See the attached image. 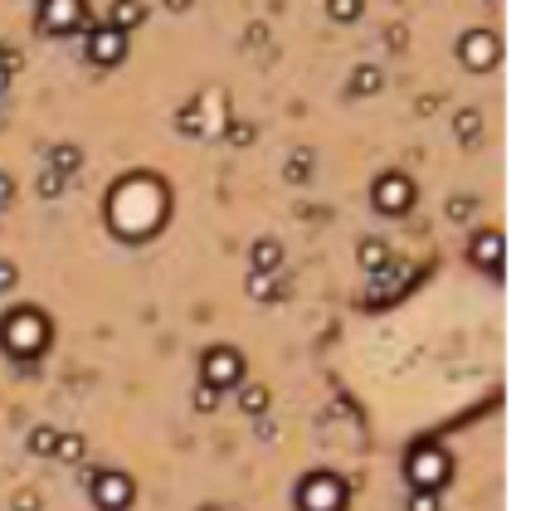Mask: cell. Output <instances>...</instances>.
Instances as JSON below:
<instances>
[{"instance_id":"obj_1","label":"cell","mask_w":555,"mask_h":511,"mask_svg":"<svg viewBox=\"0 0 555 511\" xmlns=\"http://www.w3.org/2000/svg\"><path fill=\"white\" fill-rule=\"evenodd\" d=\"M171 215V190L147 176V171H137V176H127V181L112 185L108 195V229L117 239H151L161 224Z\"/></svg>"},{"instance_id":"obj_2","label":"cell","mask_w":555,"mask_h":511,"mask_svg":"<svg viewBox=\"0 0 555 511\" xmlns=\"http://www.w3.org/2000/svg\"><path fill=\"white\" fill-rule=\"evenodd\" d=\"M49 336H54V327H49V317L39 312V307H15V312H5L0 317V346L10 351V356H39L44 346H49Z\"/></svg>"},{"instance_id":"obj_3","label":"cell","mask_w":555,"mask_h":511,"mask_svg":"<svg viewBox=\"0 0 555 511\" xmlns=\"http://www.w3.org/2000/svg\"><path fill=\"white\" fill-rule=\"evenodd\" d=\"M405 477L414 492H444V482L453 477V458L439 443H414L405 458Z\"/></svg>"},{"instance_id":"obj_4","label":"cell","mask_w":555,"mask_h":511,"mask_svg":"<svg viewBox=\"0 0 555 511\" xmlns=\"http://www.w3.org/2000/svg\"><path fill=\"white\" fill-rule=\"evenodd\" d=\"M351 487L336 473H307L297 482V511H346Z\"/></svg>"},{"instance_id":"obj_5","label":"cell","mask_w":555,"mask_h":511,"mask_svg":"<svg viewBox=\"0 0 555 511\" xmlns=\"http://www.w3.org/2000/svg\"><path fill=\"white\" fill-rule=\"evenodd\" d=\"M239 380H244V356H239L234 346H210V351L200 356V385L229 390V385H239Z\"/></svg>"},{"instance_id":"obj_6","label":"cell","mask_w":555,"mask_h":511,"mask_svg":"<svg viewBox=\"0 0 555 511\" xmlns=\"http://www.w3.org/2000/svg\"><path fill=\"white\" fill-rule=\"evenodd\" d=\"M370 205H375L380 215H409V205H414V181H409L405 171H385L380 181L370 185Z\"/></svg>"},{"instance_id":"obj_7","label":"cell","mask_w":555,"mask_h":511,"mask_svg":"<svg viewBox=\"0 0 555 511\" xmlns=\"http://www.w3.org/2000/svg\"><path fill=\"white\" fill-rule=\"evenodd\" d=\"M88 482H93V507L98 511H127L132 497H137V482L127 473H112V468L108 473H93Z\"/></svg>"},{"instance_id":"obj_8","label":"cell","mask_w":555,"mask_h":511,"mask_svg":"<svg viewBox=\"0 0 555 511\" xmlns=\"http://www.w3.org/2000/svg\"><path fill=\"white\" fill-rule=\"evenodd\" d=\"M497 59H502V44H497L492 30H468V35L458 39V64H463V69L487 73Z\"/></svg>"},{"instance_id":"obj_9","label":"cell","mask_w":555,"mask_h":511,"mask_svg":"<svg viewBox=\"0 0 555 511\" xmlns=\"http://www.w3.org/2000/svg\"><path fill=\"white\" fill-rule=\"evenodd\" d=\"M83 25H88L83 0H44V10H39L44 35H69V30H83Z\"/></svg>"},{"instance_id":"obj_10","label":"cell","mask_w":555,"mask_h":511,"mask_svg":"<svg viewBox=\"0 0 555 511\" xmlns=\"http://www.w3.org/2000/svg\"><path fill=\"white\" fill-rule=\"evenodd\" d=\"M88 59L93 64H103V69H112V64H122L127 59V35H117V30H93L88 35Z\"/></svg>"},{"instance_id":"obj_11","label":"cell","mask_w":555,"mask_h":511,"mask_svg":"<svg viewBox=\"0 0 555 511\" xmlns=\"http://www.w3.org/2000/svg\"><path fill=\"white\" fill-rule=\"evenodd\" d=\"M468 258H473L478 268H487V273H502V234H497V229H482V234H473Z\"/></svg>"},{"instance_id":"obj_12","label":"cell","mask_w":555,"mask_h":511,"mask_svg":"<svg viewBox=\"0 0 555 511\" xmlns=\"http://www.w3.org/2000/svg\"><path fill=\"white\" fill-rule=\"evenodd\" d=\"M142 20H147V10H142L137 0H112V10H108V30L127 35V30H137Z\"/></svg>"},{"instance_id":"obj_13","label":"cell","mask_w":555,"mask_h":511,"mask_svg":"<svg viewBox=\"0 0 555 511\" xmlns=\"http://www.w3.org/2000/svg\"><path fill=\"white\" fill-rule=\"evenodd\" d=\"M356 258H361V268H366L370 278H375L380 268H390V249H385V239H361Z\"/></svg>"},{"instance_id":"obj_14","label":"cell","mask_w":555,"mask_h":511,"mask_svg":"<svg viewBox=\"0 0 555 511\" xmlns=\"http://www.w3.org/2000/svg\"><path fill=\"white\" fill-rule=\"evenodd\" d=\"M78 166H83V151L74 142H59L49 151V171H59V176H74Z\"/></svg>"},{"instance_id":"obj_15","label":"cell","mask_w":555,"mask_h":511,"mask_svg":"<svg viewBox=\"0 0 555 511\" xmlns=\"http://www.w3.org/2000/svg\"><path fill=\"white\" fill-rule=\"evenodd\" d=\"M278 268H283V244L259 239V244H254V273H278Z\"/></svg>"},{"instance_id":"obj_16","label":"cell","mask_w":555,"mask_h":511,"mask_svg":"<svg viewBox=\"0 0 555 511\" xmlns=\"http://www.w3.org/2000/svg\"><path fill=\"white\" fill-rule=\"evenodd\" d=\"M278 292H283L278 273H254V278H249V297H259V302H273Z\"/></svg>"},{"instance_id":"obj_17","label":"cell","mask_w":555,"mask_h":511,"mask_svg":"<svg viewBox=\"0 0 555 511\" xmlns=\"http://www.w3.org/2000/svg\"><path fill=\"white\" fill-rule=\"evenodd\" d=\"M49 458H59V463H78V458H83V438H78V434H59Z\"/></svg>"},{"instance_id":"obj_18","label":"cell","mask_w":555,"mask_h":511,"mask_svg":"<svg viewBox=\"0 0 555 511\" xmlns=\"http://www.w3.org/2000/svg\"><path fill=\"white\" fill-rule=\"evenodd\" d=\"M361 10H366L361 0H327V15H332L336 25H346V20H356Z\"/></svg>"},{"instance_id":"obj_19","label":"cell","mask_w":555,"mask_h":511,"mask_svg":"<svg viewBox=\"0 0 555 511\" xmlns=\"http://www.w3.org/2000/svg\"><path fill=\"white\" fill-rule=\"evenodd\" d=\"M478 137H482V117L473 108L458 112V142H478Z\"/></svg>"},{"instance_id":"obj_20","label":"cell","mask_w":555,"mask_h":511,"mask_svg":"<svg viewBox=\"0 0 555 511\" xmlns=\"http://www.w3.org/2000/svg\"><path fill=\"white\" fill-rule=\"evenodd\" d=\"M54 438H59V429L39 424L35 434H30V453H39V458H49V453H54Z\"/></svg>"},{"instance_id":"obj_21","label":"cell","mask_w":555,"mask_h":511,"mask_svg":"<svg viewBox=\"0 0 555 511\" xmlns=\"http://www.w3.org/2000/svg\"><path fill=\"white\" fill-rule=\"evenodd\" d=\"M351 88H356V93H380V69H356L351 73Z\"/></svg>"},{"instance_id":"obj_22","label":"cell","mask_w":555,"mask_h":511,"mask_svg":"<svg viewBox=\"0 0 555 511\" xmlns=\"http://www.w3.org/2000/svg\"><path fill=\"white\" fill-rule=\"evenodd\" d=\"M244 409H249V414H263V409H268V390H263V385H244Z\"/></svg>"},{"instance_id":"obj_23","label":"cell","mask_w":555,"mask_h":511,"mask_svg":"<svg viewBox=\"0 0 555 511\" xmlns=\"http://www.w3.org/2000/svg\"><path fill=\"white\" fill-rule=\"evenodd\" d=\"M39 195H44V200H59V195H64V176H59V171H44V176H39Z\"/></svg>"},{"instance_id":"obj_24","label":"cell","mask_w":555,"mask_h":511,"mask_svg":"<svg viewBox=\"0 0 555 511\" xmlns=\"http://www.w3.org/2000/svg\"><path fill=\"white\" fill-rule=\"evenodd\" d=\"M405 511H444V502H439V492H414Z\"/></svg>"},{"instance_id":"obj_25","label":"cell","mask_w":555,"mask_h":511,"mask_svg":"<svg viewBox=\"0 0 555 511\" xmlns=\"http://www.w3.org/2000/svg\"><path fill=\"white\" fill-rule=\"evenodd\" d=\"M15 283H20V268H15L10 258H0V292H10Z\"/></svg>"},{"instance_id":"obj_26","label":"cell","mask_w":555,"mask_h":511,"mask_svg":"<svg viewBox=\"0 0 555 511\" xmlns=\"http://www.w3.org/2000/svg\"><path fill=\"white\" fill-rule=\"evenodd\" d=\"M229 142L249 146V142H254V127H249V122H229Z\"/></svg>"},{"instance_id":"obj_27","label":"cell","mask_w":555,"mask_h":511,"mask_svg":"<svg viewBox=\"0 0 555 511\" xmlns=\"http://www.w3.org/2000/svg\"><path fill=\"white\" fill-rule=\"evenodd\" d=\"M473 210H478V200H468V195H458V200L448 205V215L453 219H473Z\"/></svg>"},{"instance_id":"obj_28","label":"cell","mask_w":555,"mask_h":511,"mask_svg":"<svg viewBox=\"0 0 555 511\" xmlns=\"http://www.w3.org/2000/svg\"><path fill=\"white\" fill-rule=\"evenodd\" d=\"M215 404H220V390H210V385H200V390H195V409H205V414H210Z\"/></svg>"},{"instance_id":"obj_29","label":"cell","mask_w":555,"mask_h":511,"mask_svg":"<svg viewBox=\"0 0 555 511\" xmlns=\"http://www.w3.org/2000/svg\"><path fill=\"white\" fill-rule=\"evenodd\" d=\"M10 205H15V181L0 171V210H10Z\"/></svg>"},{"instance_id":"obj_30","label":"cell","mask_w":555,"mask_h":511,"mask_svg":"<svg viewBox=\"0 0 555 511\" xmlns=\"http://www.w3.org/2000/svg\"><path fill=\"white\" fill-rule=\"evenodd\" d=\"M288 176H293V181H302V176H307V151H297V156H293V166H288Z\"/></svg>"},{"instance_id":"obj_31","label":"cell","mask_w":555,"mask_h":511,"mask_svg":"<svg viewBox=\"0 0 555 511\" xmlns=\"http://www.w3.org/2000/svg\"><path fill=\"white\" fill-rule=\"evenodd\" d=\"M195 0H166V10H190Z\"/></svg>"},{"instance_id":"obj_32","label":"cell","mask_w":555,"mask_h":511,"mask_svg":"<svg viewBox=\"0 0 555 511\" xmlns=\"http://www.w3.org/2000/svg\"><path fill=\"white\" fill-rule=\"evenodd\" d=\"M5 88H10V73L0 69V93H5Z\"/></svg>"},{"instance_id":"obj_33","label":"cell","mask_w":555,"mask_h":511,"mask_svg":"<svg viewBox=\"0 0 555 511\" xmlns=\"http://www.w3.org/2000/svg\"><path fill=\"white\" fill-rule=\"evenodd\" d=\"M200 511H220V507H215V502H210V507H200Z\"/></svg>"},{"instance_id":"obj_34","label":"cell","mask_w":555,"mask_h":511,"mask_svg":"<svg viewBox=\"0 0 555 511\" xmlns=\"http://www.w3.org/2000/svg\"><path fill=\"white\" fill-rule=\"evenodd\" d=\"M0 59H5V44H0Z\"/></svg>"}]
</instances>
